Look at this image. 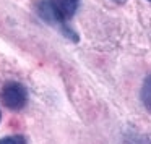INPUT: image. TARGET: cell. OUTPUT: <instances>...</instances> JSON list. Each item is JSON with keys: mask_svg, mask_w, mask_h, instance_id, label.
Masks as SVG:
<instances>
[{"mask_svg": "<svg viewBox=\"0 0 151 144\" xmlns=\"http://www.w3.org/2000/svg\"><path fill=\"white\" fill-rule=\"evenodd\" d=\"M78 5L80 0H42L37 5V13L49 24L59 28L67 37H70L72 41H78L76 34L67 26V23L78 10Z\"/></svg>", "mask_w": 151, "mask_h": 144, "instance_id": "cell-1", "label": "cell"}, {"mask_svg": "<svg viewBox=\"0 0 151 144\" xmlns=\"http://www.w3.org/2000/svg\"><path fill=\"white\" fill-rule=\"evenodd\" d=\"M0 99L4 102V105L10 110H21L28 102V92L21 83L17 81H8L4 84L2 92H0Z\"/></svg>", "mask_w": 151, "mask_h": 144, "instance_id": "cell-2", "label": "cell"}, {"mask_svg": "<svg viewBox=\"0 0 151 144\" xmlns=\"http://www.w3.org/2000/svg\"><path fill=\"white\" fill-rule=\"evenodd\" d=\"M141 101L148 112H151V75L145 78L143 88H141Z\"/></svg>", "mask_w": 151, "mask_h": 144, "instance_id": "cell-3", "label": "cell"}, {"mask_svg": "<svg viewBox=\"0 0 151 144\" xmlns=\"http://www.w3.org/2000/svg\"><path fill=\"white\" fill-rule=\"evenodd\" d=\"M0 144H26V138L15 134V136H7L4 139H0Z\"/></svg>", "mask_w": 151, "mask_h": 144, "instance_id": "cell-4", "label": "cell"}, {"mask_svg": "<svg viewBox=\"0 0 151 144\" xmlns=\"http://www.w3.org/2000/svg\"><path fill=\"white\" fill-rule=\"evenodd\" d=\"M0 120H2V113H0Z\"/></svg>", "mask_w": 151, "mask_h": 144, "instance_id": "cell-5", "label": "cell"}]
</instances>
